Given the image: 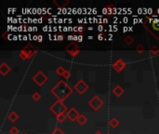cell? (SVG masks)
<instances>
[{"label": "cell", "mask_w": 159, "mask_h": 134, "mask_svg": "<svg viewBox=\"0 0 159 134\" xmlns=\"http://www.w3.org/2000/svg\"><path fill=\"white\" fill-rule=\"evenodd\" d=\"M134 41H135V39H134V37L131 36H127L125 38H124V42L129 46L132 45L134 43Z\"/></svg>", "instance_id": "ac0fdd59"}, {"label": "cell", "mask_w": 159, "mask_h": 134, "mask_svg": "<svg viewBox=\"0 0 159 134\" xmlns=\"http://www.w3.org/2000/svg\"><path fill=\"white\" fill-rule=\"evenodd\" d=\"M76 121L78 122V124H79V125L83 126V125L86 124V122L87 121V118L84 115H81V114H80L78 117H77Z\"/></svg>", "instance_id": "2e32d148"}, {"label": "cell", "mask_w": 159, "mask_h": 134, "mask_svg": "<svg viewBox=\"0 0 159 134\" xmlns=\"http://www.w3.org/2000/svg\"><path fill=\"white\" fill-rule=\"evenodd\" d=\"M8 119L10 122L14 123L19 119V115H18L16 112H10L9 114L8 115Z\"/></svg>", "instance_id": "5bb4252c"}, {"label": "cell", "mask_w": 159, "mask_h": 134, "mask_svg": "<svg viewBox=\"0 0 159 134\" xmlns=\"http://www.w3.org/2000/svg\"><path fill=\"white\" fill-rule=\"evenodd\" d=\"M58 40H61V41L63 40V36H62V34H60V36H58Z\"/></svg>", "instance_id": "f546056e"}, {"label": "cell", "mask_w": 159, "mask_h": 134, "mask_svg": "<svg viewBox=\"0 0 159 134\" xmlns=\"http://www.w3.org/2000/svg\"><path fill=\"white\" fill-rule=\"evenodd\" d=\"M88 105L93 109L94 111H98L102 105H103V101L98 96H94L91 100L88 101Z\"/></svg>", "instance_id": "52a82bcc"}, {"label": "cell", "mask_w": 159, "mask_h": 134, "mask_svg": "<svg viewBox=\"0 0 159 134\" xmlns=\"http://www.w3.org/2000/svg\"><path fill=\"white\" fill-rule=\"evenodd\" d=\"M71 76H72V74H71V72L70 71H65V73L63 74V77H64V79H69L70 77H71Z\"/></svg>", "instance_id": "4316f807"}, {"label": "cell", "mask_w": 159, "mask_h": 134, "mask_svg": "<svg viewBox=\"0 0 159 134\" xmlns=\"http://www.w3.org/2000/svg\"><path fill=\"white\" fill-rule=\"evenodd\" d=\"M98 38H99V40H102V38H103V34H100L98 36Z\"/></svg>", "instance_id": "f1b7e54d"}, {"label": "cell", "mask_w": 159, "mask_h": 134, "mask_svg": "<svg viewBox=\"0 0 159 134\" xmlns=\"http://www.w3.org/2000/svg\"><path fill=\"white\" fill-rule=\"evenodd\" d=\"M94 134H102V133L101 131H97V132H95Z\"/></svg>", "instance_id": "4dcf8cb0"}, {"label": "cell", "mask_w": 159, "mask_h": 134, "mask_svg": "<svg viewBox=\"0 0 159 134\" xmlns=\"http://www.w3.org/2000/svg\"><path fill=\"white\" fill-rule=\"evenodd\" d=\"M109 125H110L111 128L115 129V128H117V127H118V125H119V121H118L115 117H113V118L110 119V121H109Z\"/></svg>", "instance_id": "e0dca14e"}, {"label": "cell", "mask_w": 159, "mask_h": 134, "mask_svg": "<svg viewBox=\"0 0 159 134\" xmlns=\"http://www.w3.org/2000/svg\"><path fill=\"white\" fill-rule=\"evenodd\" d=\"M65 71L66 70L63 68L62 66H59V67H57V69H56V73H57V75H59V76H63V74L65 73Z\"/></svg>", "instance_id": "7402d4cb"}, {"label": "cell", "mask_w": 159, "mask_h": 134, "mask_svg": "<svg viewBox=\"0 0 159 134\" xmlns=\"http://www.w3.org/2000/svg\"><path fill=\"white\" fill-rule=\"evenodd\" d=\"M32 98H33L34 101H39L40 99H41V95H40L39 92H34L33 95H32Z\"/></svg>", "instance_id": "603a6c76"}, {"label": "cell", "mask_w": 159, "mask_h": 134, "mask_svg": "<svg viewBox=\"0 0 159 134\" xmlns=\"http://www.w3.org/2000/svg\"><path fill=\"white\" fill-rule=\"evenodd\" d=\"M7 34H8V36H9V33H8V31H6V32H4V33H3L2 34V37L3 38H4V39H7Z\"/></svg>", "instance_id": "83f0119b"}, {"label": "cell", "mask_w": 159, "mask_h": 134, "mask_svg": "<svg viewBox=\"0 0 159 134\" xmlns=\"http://www.w3.org/2000/svg\"><path fill=\"white\" fill-rule=\"evenodd\" d=\"M102 12H103L106 16L111 17L112 15H114V14L116 13V9H115V5L109 4V5H107V6H106L105 8L103 9V10H102Z\"/></svg>", "instance_id": "8fae6325"}, {"label": "cell", "mask_w": 159, "mask_h": 134, "mask_svg": "<svg viewBox=\"0 0 159 134\" xmlns=\"http://www.w3.org/2000/svg\"><path fill=\"white\" fill-rule=\"evenodd\" d=\"M53 4L57 6L58 8H64V7H66L69 4V0H64V1H58V0H55V1H53Z\"/></svg>", "instance_id": "9a60e30c"}, {"label": "cell", "mask_w": 159, "mask_h": 134, "mask_svg": "<svg viewBox=\"0 0 159 134\" xmlns=\"http://www.w3.org/2000/svg\"><path fill=\"white\" fill-rule=\"evenodd\" d=\"M9 134H19L20 130L17 127H12V128L9 130Z\"/></svg>", "instance_id": "cb8c5ba5"}, {"label": "cell", "mask_w": 159, "mask_h": 134, "mask_svg": "<svg viewBox=\"0 0 159 134\" xmlns=\"http://www.w3.org/2000/svg\"><path fill=\"white\" fill-rule=\"evenodd\" d=\"M67 118V116L65 114H62V115H57L56 116V119H57V121L59 123H62L64 122V120Z\"/></svg>", "instance_id": "44dd1931"}, {"label": "cell", "mask_w": 159, "mask_h": 134, "mask_svg": "<svg viewBox=\"0 0 159 134\" xmlns=\"http://www.w3.org/2000/svg\"><path fill=\"white\" fill-rule=\"evenodd\" d=\"M24 134H27V133H24Z\"/></svg>", "instance_id": "1f68e13d"}, {"label": "cell", "mask_w": 159, "mask_h": 134, "mask_svg": "<svg viewBox=\"0 0 159 134\" xmlns=\"http://www.w3.org/2000/svg\"><path fill=\"white\" fill-rule=\"evenodd\" d=\"M49 110L57 116L60 115L65 114V112H67V106L63 103V101L57 100L50 107H49Z\"/></svg>", "instance_id": "277c9868"}, {"label": "cell", "mask_w": 159, "mask_h": 134, "mask_svg": "<svg viewBox=\"0 0 159 134\" xmlns=\"http://www.w3.org/2000/svg\"><path fill=\"white\" fill-rule=\"evenodd\" d=\"M48 80V76L45 75V74L42 72V71H39L37 72L35 75L33 76V81L36 84V85L38 87H42L44 85V84L47 82V81Z\"/></svg>", "instance_id": "5b68a950"}, {"label": "cell", "mask_w": 159, "mask_h": 134, "mask_svg": "<svg viewBox=\"0 0 159 134\" xmlns=\"http://www.w3.org/2000/svg\"><path fill=\"white\" fill-rule=\"evenodd\" d=\"M124 89L121 87V86H119V85H117V86H115V88H114V90H113V93H114L116 97H121L122 95L124 94Z\"/></svg>", "instance_id": "4fadbf2b"}, {"label": "cell", "mask_w": 159, "mask_h": 134, "mask_svg": "<svg viewBox=\"0 0 159 134\" xmlns=\"http://www.w3.org/2000/svg\"><path fill=\"white\" fill-rule=\"evenodd\" d=\"M74 89H75L79 94H84L88 90V86L84 80L81 79L76 84L75 87H74Z\"/></svg>", "instance_id": "ba28073f"}, {"label": "cell", "mask_w": 159, "mask_h": 134, "mask_svg": "<svg viewBox=\"0 0 159 134\" xmlns=\"http://www.w3.org/2000/svg\"><path fill=\"white\" fill-rule=\"evenodd\" d=\"M51 93L57 98L58 101H63L73 93V90L64 80H60L51 89Z\"/></svg>", "instance_id": "6da1fadb"}, {"label": "cell", "mask_w": 159, "mask_h": 134, "mask_svg": "<svg viewBox=\"0 0 159 134\" xmlns=\"http://www.w3.org/2000/svg\"><path fill=\"white\" fill-rule=\"evenodd\" d=\"M144 50H145V48H144V46L143 45H141V44H139L137 46V48H136V51L138 52L139 54H142Z\"/></svg>", "instance_id": "ffe728a7"}, {"label": "cell", "mask_w": 159, "mask_h": 134, "mask_svg": "<svg viewBox=\"0 0 159 134\" xmlns=\"http://www.w3.org/2000/svg\"><path fill=\"white\" fill-rule=\"evenodd\" d=\"M50 134H64V132L62 131V130L61 129H59V128H56L53 131L50 133Z\"/></svg>", "instance_id": "d4e9b609"}, {"label": "cell", "mask_w": 159, "mask_h": 134, "mask_svg": "<svg viewBox=\"0 0 159 134\" xmlns=\"http://www.w3.org/2000/svg\"><path fill=\"white\" fill-rule=\"evenodd\" d=\"M75 32H79V33H83L85 31V27L83 26H78V27H75V29H74Z\"/></svg>", "instance_id": "484cf974"}, {"label": "cell", "mask_w": 159, "mask_h": 134, "mask_svg": "<svg viewBox=\"0 0 159 134\" xmlns=\"http://www.w3.org/2000/svg\"><path fill=\"white\" fill-rule=\"evenodd\" d=\"M79 113L77 112V110L76 108H71V109H69L68 111H67V113H66V116H67V118H69L71 121H76V119H77V117H78L79 116Z\"/></svg>", "instance_id": "30bf717a"}, {"label": "cell", "mask_w": 159, "mask_h": 134, "mask_svg": "<svg viewBox=\"0 0 159 134\" xmlns=\"http://www.w3.org/2000/svg\"><path fill=\"white\" fill-rule=\"evenodd\" d=\"M65 50L71 57H76V56L80 53V48L78 47V45L76 43H75V42H74V43H70L67 46Z\"/></svg>", "instance_id": "8992f818"}, {"label": "cell", "mask_w": 159, "mask_h": 134, "mask_svg": "<svg viewBox=\"0 0 159 134\" xmlns=\"http://www.w3.org/2000/svg\"><path fill=\"white\" fill-rule=\"evenodd\" d=\"M10 71H11V67H10L8 63L2 62L1 64H0V74H1L3 76H7Z\"/></svg>", "instance_id": "7c38bea8"}, {"label": "cell", "mask_w": 159, "mask_h": 134, "mask_svg": "<svg viewBox=\"0 0 159 134\" xmlns=\"http://www.w3.org/2000/svg\"><path fill=\"white\" fill-rule=\"evenodd\" d=\"M143 27L156 40H159V19L154 16H146L142 23Z\"/></svg>", "instance_id": "7a4b0ae2"}, {"label": "cell", "mask_w": 159, "mask_h": 134, "mask_svg": "<svg viewBox=\"0 0 159 134\" xmlns=\"http://www.w3.org/2000/svg\"><path fill=\"white\" fill-rule=\"evenodd\" d=\"M150 52L153 56H156L157 54H159V48L157 46H153L150 49Z\"/></svg>", "instance_id": "d6986e66"}, {"label": "cell", "mask_w": 159, "mask_h": 134, "mask_svg": "<svg viewBox=\"0 0 159 134\" xmlns=\"http://www.w3.org/2000/svg\"><path fill=\"white\" fill-rule=\"evenodd\" d=\"M125 67H126V62H124L122 59L116 60V61L113 63V68H114L117 73H121Z\"/></svg>", "instance_id": "9c48e42d"}, {"label": "cell", "mask_w": 159, "mask_h": 134, "mask_svg": "<svg viewBox=\"0 0 159 134\" xmlns=\"http://www.w3.org/2000/svg\"><path fill=\"white\" fill-rule=\"evenodd\" d=\"M36 52H37V49L35 48L34 46H32V45L29 44V45H26L25 47H24L22 50H21L19 56H20V58L22 60L25 61V60L33 58Z\"/></svg>", "instance_id": "3957f363"}]
</instances>
